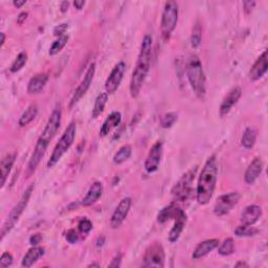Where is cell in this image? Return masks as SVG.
<instances>
[{"instance_id":"1","label":"cell","mask_w":268,"mask_h":268,"mask_svg":"<svg viewBox=\"0 0 268 268\" xmlns=\"http://www.w3.org/2000/svg\"><path fill=\"white\" fill-rule=\"evenodd\" d=\"M153 38L150 35L143 37L140 51L137 57L135 68H134L130 81V93L132 98H137L143 83L146 81L148 72L150 70L151 54H152Z\"/></svg>"},{"instance_id":"2","label":"cell","mask_w":268,"mask_h":268,"mask_svg":"<svg viewBox=\"0 0 268 268\" xmlns=\"http://www.w3.org/2000/svg\"><path fill=\"white\" fill-rule=\"evenodd\" d=\"M218 178V162L215 155L207 158L201 170L196 188V199L201 205L207 204L213 198Z\"/></svg>"},{"instance_id":"3","label":"cell","mask_w":268,"mask_h":268,"mask_svg":"<svg viewBox=\"0 0 268 268\" xmlns=\"http://www.w3.org/2000/svg\"><path fill=\"white\" fill-rule=\"evenodd\" d=\"M187 76L196 97L200 100H203L206 94V76L202 63L195 55L191 56L189 59L187 65Z\"/></svg>"},{"instance_id":"4","label":"cell","mask_w":268,"mask_h":268,"mask_svg":"<svg viewBox=\"0 0 268 268\" xmlns=\"http://www.w3.org/2000/svg\"><path fill=\"white\" fill-rule=\"evenodd\" d=\"M75 133H76V124L75 122H71L65 129L58 143L56 145L49 161H47V167L53 168L55 165L58 164L59 160L63 157L65 153L72 146L75 138Z\"/></svg>"},{"instance_id":"5","label":"cell","mask_w":268,"mask_h":268,"mask_svg":"<svg viewBox=\"0 0 268 268\" xmlns=\"http://www.w3.org/2000/svg\"><path fill=\"white\" fill-rule=\"evenodd\" d=\"M34 191V186H30L26 190L25 192L23 193V195L21 196L20 200L18 201V203L13 207V209L11 210V213L8 214L5 222L3 223L2 227H1V240H3V238L12 231L13 227L16 225V223L19 221V219H20L21 215L23 214L24 209L28 203V201L31 199L32 193Z\"/></svg>"},{"instance_id":"6","label":"cell","mask_w":268,"mask_h":268,"mask_svg":"<svg viewBox=\"0 0 268 268\" xmlns=\"http://www.w3.org/2000/svg\"><path fill=\"white\" fill-rule=\"evenodd\" d=\"M196 171L197 167L189 170L187 173L181 176V178L175 184L173 189H172V195H173L174 199L179 201V202H186V201L192 197L194 193L193 184L196 176Z\"/></svg>"},{"instance_id":"7","label":"cell","mask_w":268,"mask_h":268,"mask_svg":"<svg viewBox=\"0 0 268 268\" xmlns=\"http://www.w3.org/2000/svg\"><path fill=\"white\" fill-rule=\"evenodd\" d=\"M178 21V3L176 1H168L165 4L161 15L160 31L164 39L168 40L174 32Z\"/></svg>"},{"instance_id":"8","label":"cell","mask_w":268,"mask_h":268,"mask_svg":"<svg viewBox=\"0 0 268 268\" xmlns=\"http://www.w3.org/2000/svg\"><path fill=\"white\" fill-rule=\"evenodd\" d=\"M165 250L160 242H153L143 255L141 266L145 268H162L165 266Z\"/></svg>"},{"instance_id":"9","label":"cell","mask_w":268,"mask_h":268,"mask_svg":"<svg viewBox=\"0 0 268 268\" xmlns=\"http://www.w3.org/2000/svg\"><path fill=\"white\" fill-rule=\"evenodd\" d=\"M241 195L239 192H231L220 196L215 203L214 213L219 217L227 215L238 204Z\"/></svg>"},{"instance_id":"10","label":"cell","mask_w":268,"mask_h":268,"mask_svg":"<svg viewBox=\"0 0 268 268\" xmlns=\"http://www.w3.org/2000/svg\"><path fill=\"white\" fill-rule=\"evenodd\" d=\"M125 72H126L125 62H120L113 67V69L111 70L109 76L106 80V83H105V89H106V92L108 94L114 93L119 89Z\"/></svg>"},{"instance_id":"11","label":"cell","mask_w":268,"mask_h":268,"mask_svg":"<svg viewBox=\"0 0 268 268\" xmlns=\"http://www.w3.org/2000/svg\"><path fill=\"white\" fill-rule=\"evenodd\" d=\"M61 120H62V110L60 107L56 108L50 116V119L47 121L45 128L42 132V135L40 137L50 142L55 137L57 132H58L61 126Z\"/></svg>"},{"instance_id":"12","label":"cell","mask_w":268,"mask_h":268,"mask_svg":"<svg viewBox=\"0 0 268 268\" xmlns=\"http://www.w3.org/2000/svg\"><path fill=\"white\" fill-rule=\"evenodd\" d=\"M162 152H164V146L159 140L151 147L145 161V170L148 173H154L158 170L162 158Z\"/></svg>"},{"instance_id":"13","label":"cell","mask_w":268,"mask_h":268,"mask_svg":"<svg viewBox=\"0 0 268 268\" xmlns=\"http://www.w3.org/2000/svg\"><path fill=\"white\" fill-rule=\"evenodd\" d=\"M94 73H95V63H91L89 65V67H88L87 71H86L82 82L80 83V85L78 86V88L75 89V91H74V93L72 95V99H71V102H70V107H72L73 105H75L76 103H78L86 94V92H87V90L89 89L90 85H91V83L93 81Z\"/></svg>"},{"instance_id":"14","label":"cell","mask_w":268,"mask_h":268,"mask_svg":"<svg viewBox=\"0 0 268 268\" xmlns=\"http://www.w3.org/2000/svg\"><path fill=\"white\" fill-rule=\"evenodd\" d=\"M131 204L132 200L130 197H125L120 201L119 205L117 206L116 209H114L110 219V225L112 228L120 227L123 224V222L125 221V219L127 218L130 212Z\"/></svg>"},{"instance_id":"15","label":"cell","mask_w":268,"mask_h":268,"mask_svg":"<svg viewBox=\"0 0 268 268\" xmlns=\"http://www.w3.org/2000/svg\"><path fill=\"white\" fill-rule=\"evenodd\" d=\"M49 145H50V142L46 141L45 139H43L41 137H39V139H38L33 154H32V156L30 158V161H28V165H27V173H28V175L33 174L34 172L36 171L37 167L39 166L40 161L43 158Z\"/></svg>"},{"instance_id":"16","label":"cell","mask_w":268,"mask_h":268,"mask_svg":"<svg viewBox=\"0 0 268 268\" xmlns=\"http://www.w3.org/2000/svg\"><path fill=\"white\" fill-rule=\"evenodd\" d=\"M241 95H242V89L239 87V86H236V87L229 90L228 93L224 97L221 105H220V108H219L220 117L223 118L227 116L229 111H231L232 108L238 103V101L240 100Z\"/></svg>"},{"instance_id":"17","label":"cell","mask_w":268,"mask_h":268,"mask_svg":"<svg viewBox=\"0 0 268 268\" xmlns=\"http://www.w3.org/2000/svg\"><path fill=\"white\" fill-rule=\"evenodd\" d=\"M268 69V57L267 51H264L263 54L257 59V61L252 66L250 70V79L252 81H258L265 75Z\"/></svg>"},{"instance_id":"18","label":"cell","mask_w":268,"mask_h":268,"mask_svg":"<svg viewBox=\"0 0 268 268\" xmlns=\"http://www.w3.org/2000/svg\"><path fill=\"white\" fill-rule=\"evenodd\" d=\"M263 161L260 157H256L245 171L244 180L247 185H254L257 179L260 177L263 171Z\"/></svg>"},{"instance_id":"19","label":"cell","mask_w":268,"mask_h":268,"mask_svg":"<svg viewBox=\"0 0 268 268\" xmlns=\"http://www.w3.org/2000/svg\"><path fill=\"white\" fill-rule=\"evenodd\" d=\"M262 216V208L257 204H252L245 207L243 213L241 214V223L244 225H254L258 222Z\"/></svg>"},{"instance_id":"20","label":"cell","mask_w":268,"mask_h":268,"mask_svg":"<svg viewBox=\"0 0 268 268\" xmlns=\"http://www.w3.org/2000/svg\"><path fill=\"white\" fill-rule=\"evenodd\" d=\"M103 192H104V187L102 183H100V181H95V183H93L91 187L89 188L87 194H86L85 197L83 198L82 205L86 207L91 206L102 197Z\"/></svg>"},{"instance_id":"21","label":"cell","mask_w":268,"mask_h":268,"mask_svg":"<svg viewBox=\"0 0 268 268\" xmlns=\"http://www.w3.org/2000/svg\"><path fill=\"white\" fill-rule=\"evenodd\" d=\"M219 245L218 239H208V240L200 242L193 252L192 258L194 260H199L201 258L207 256L209 253H212L215 248Z\"/></svg>"},{"instance_id":"22","label":"cell","mask_w":268,"mask_h":268,"mask_svg":"<svg viewBox=\"0 0 268 268\" xmlns=\"http://www.w3.org/2000/svg\"><path fill=\"white\" fill-rule=\"evenodd\" d=\"M187 214L185 210H181V213L174 219V226L171 228V231L169 233V241L171 243H175L178 241V239L180 235L183 234L186 223H187Z\"/></svg>"},{"instance_id":"23","label":"cell","mask_w":268,"mask_h":268,"mask_svg":"<svg viewBox=\"0 0 268 268\" xmlns=\"http://www.w3.org/2000/svg\"><path fill=\"white\" fill-rule=\"evenodd\" d=\"M122 121V114L119 111H114L111 114H109L108 118L105 120V122L103 123V125L101 127L100 130V136L105 137L107 136L108 134L114 129L117 128Z\"/></svg>"},{"instance_id":"24","label":"cell","mask_w":268,"mask_h":268,"mask_svg":"<svg viewBox=\"0 0 268 268\" xmlns=\"http://www.w3.org/2000/svg\"><path fill=\"white\" fill-rule=\"evenodd\" d=\"M47 81H49V75L46 73H38L34 75L28 82L27 92L31 94L40 93L44 89Z\"/></svg>"},{"instance_id":"25","label":"cell","mask_w":268,"mask_h":268,"mask_svg":"<svg viewBox=\"0 0 268 268\" xmlns=\"http://www.w3.org/2000/svg\"><path fill=\"white\" fill-rule=\"evenodd\" d=\"M43 255H44V248L39 247V246H33L31 250H28V252L23 257L21 266L26 267V268L32 267Z\"/></svg>"},{"instance_id":"26","label":"cell","mask_w":268,"mask_h":268,"mask_svg":"<svg viewBox=\"0 0 268 268\" xmlns=\"http://www.w3.org/2000/svg\"><path fill=\"white\" fill-rule=\"evenodd\" d=\"M15 160H16L15 153L5 155L1 160V164H0V172H1V188H3L6 183V179L9 173H11L12 168L15 164Z\"/></svg>"},{"instance_id":"27","label":"cell","mask_w":268,"mask_h":268,"mask_svg":"<svg viewBox=\"0 0 268 268\" xmlns=\"http://www.w3.org/2000/svg\"><path fill=\"white\" fill-rule=\"evenodd\" d=\"M181 210H184V209L180 208L179 206H177L175 204H170V205L162 208L158 213L157 221L159 223H165L171 219L174 220L181 213Z\"/></svg>"},{"instance_id":"28","label":"cell","mask_w":268,"mask_h":268,"mask_svg":"<svg viewBox=\"0 0 268 268\" xmlns=\"http://www.w3.org/2000/svg\"><path fill=\"white\" fill-rule=\"evenodd\" d=\"M38 114V106L36 104H32L28 106L25 111L22 113V116L19 119V126L20 127H25L28 124H31L37 117Z\"/></svg>"},{"instance_id":"29","label":"cell","mask_w":268,"mask_h":268,"mask_svg":"<svg viewBox=\"0 0 268 268\" xmlns=\"http://www.w3.org/2000/svg\"><path fill=\"white\" fill-rule=\"evenodd\" d=\"M107 101H108V93L107 92H101L98 95L97 99H95V101H94V106H93L92 113H91L92 119H97L99 116H101L105 109V106H106Z\"/></svg>"},{"instance_id":"30","label":"cell","mask_w":268,"mask_h":268,"mask_svg":"<svg viewBox=\"0 0 268 268\" xmlns=\"http://www.w3.org/2000/svg\"><path fill=\"white\" fill-rule=\"evenodd\" d=\"M257 140V131L254 128H246L241 137V143L245 149H252Z\"/></svg>"},{"instance_id":"31","label":"cell","mask_w":268,"mask_h":268,"mask_svg":"<svg viewBox=\"0 0 268 268\" xmlns=\"http://www.w3.org/2000/svg\"><path fill=\"white\" fill-rule=\"evenodd\" d=\"M131 153H132L131 146L125 145V146L121 147L119 149V151L113 156V162L116 165H122V164H124V162L127 161L130 158Z\"/></svg>"},{"instance_id":"32","label":"cell","mask_w":268,"mask_h":268,"mask_svg":"<svg viewBox=\"0 0 268 268\" xmlns=\"http://www.w3.org/2000/svg\"><path fill=\"white\" fill-rule=\"evenodd\" d=\"M68 39H69V37L68 35H63L61 37H58V39H57L53 45L51 46V49H50V55L51 56H56V55H58L64 47L66 46L67 42H68Z\"/></svg>"},{"instance_id":"33","label":"cell","mask_w":268,"mask_h":268,"mask_svg":"<svg viewBox=\"0 0 268 268\" xmlns=\"http://www.w3.org/2000/svg\"><path fill=\"white\" fill-rule=\"evenodd\" d=\"M234 252H235V241L233 238H226L218 248L219 255H221L223 257L232 255L234 254Z\"/></svg>"},{"instance_id":"34","label":"cell","mask_w":268,"mask_h":268,"mask_svg":"<svg viewBox=\"0 0 268 268\" xmlns=\"http://www.w3.org/2000/svg\"><path fill=\"white\" fill-rule=\"evenodd\" d=\"M27 59H28V56L25 52H21L20 54H19L17 57L15 61L13 62V64L11 65V67H9V70H11V72H18L20 71L24 65L26 64L27 62Z\"/></svg>"},{"instance_id":"35","label":"cell","mask_w":268,"mask_h":268,"mask_svg":"<svg viewBox=\"0 0 268 268\" xmlns=\"http://www.w3.org/2000/svg\"><path fill=\"white\" fill-rule=\"evenodd\" d=\"M201 40H202V27L197 22L192 31V36H191V44H192L193 49L199 47Z\"/></svg>"},{"instance_id":"36","label":"cell","mask_w":268,"mask_h":268,"mask_svg":"<svg viewBox=\"0 0 268 268\" xmlns=\"http://www.w3.org/2000/svg\"><path fill=\"white\" fill-rule=\"evenodd\" d=\"M258 234V229L253 225H240L235 229V235L238 237H253Z\"/></svg>"},{"instance_id":"37","label":"cell","mask_w":268,"mask_h":268,"mask_svg":"<svg viewBox=\"0 0 268 268\" xmlns=\"http://www.w3.org/2000/svg\"><path fill=\"white\" fill-rule=\"evenodd\" d=\"M176 121H177V114L174 112H169L161 118L160 126L165 129L171 128L176 123Z\"/></svg>"},{"instance_id":"38","label":"cell","mask_w":268,"mask_h":268,"mask_svg":"<svg viewBox=\"0 0 268 268\" xmlns=\"http://www.w3.org/2000/svg\"><path fill=\"white\" fill-rule=\"evenodd\" d=\"M92 222L87 218H82L78 224V231L82 235H87L92 229Z\"/></svg>"},{"instance_id":"39","label":"cell","mask_w":268,"mask_h":268,"mask_svg":"<svg viewBox=\"0 0 268 268\" xmlns=\"http://www.w3.org/2000/svg\"><path fill=\"white\" fill-rule=\"evenodd\" d=\"M13 256L7 252L3 253L1 258H0V268H7L13 264Z\"/></svg>"},{"instance_id":"40","label":"cell","mask_w":268,"mask_h":268,"mask_svg":"<svg viewBox=\"0 0 268 268\" xmlns=\"http://www.w3.org/2000/svg\"><path fill=\"white\" fill-rule=\"evenodd\" d=\"M66 240L70 244H74L79 240V235L75 232V229H69L66 234Z\"/></svg>"},{"instance_id":"41","label":"cell","mask_w":268,"mask_h":268,"mask_svg":"<svg viewBox=\"0 0 268 268\" xmlns=\"http://www.w3.org/2000/svg\"><path fill=\"white\" fill-rule=\"evenodd\" d=\"M67 27H68V25H67L66 23H63V24L56 26L55 30H54V35L57 36V37H61V36L65 35Z\"/></svg>"},{"instance_id":"42","label":"cell","mask_w":268,"mask_h":268,"mask_svg":"<svg viewBox=\"0 0 268 268\" xmlns=\"http://www.w3.org/2000/svg\"><path fill=\"white\" fill-rule=\"evenodd\" d=\"M42 235L41 234H35L30 238V244L32 246H38L42 241Z\"/></svg>"},{"instance_id":"43","label":"cell","mask_w":268,"mask_h":268,"mask_svg":"<svg viewBox=\"0 0 268 268\" xmlns=\"http://www.w3.org/2000/svg\"><path fill=\"white\" fill-rule=\"evenodd\" d=\"M256 1H244L243 2V7H244V11L248 14L251 13L253 11V8L256 6Z\"/></svg>"},{"instance_id":"44","label":"cell","mask_w":268,"mask_h":268,"mask_svg":"<svg viewBox=\"0 0 268 268\" xmlns=\"http://www.w3.org/2000/svg\"><path fill=\"white\" fill-rule=\"evenodd\" d=\"M121 262H122V255L119 254V255L112 260V262L109 264V267H116V268H118V267L121 266Z\"/></svg>"},{"instance_id":"45","label":"cell","mask_w":268,"mask_h":268,"mask_svg":"<svg viewBox=\"0 0 268 268\" xmlns=\"http://www.w3.org/2000/svg\"><path fill=\"white\" fill-rule=\"evenodd\" d=\"M27 15H28V14H27L26 12H22V13L19 14V16H18V18H17V23H18L19 25L23 24V22L26 20Z\"/></svg>"},{"instance_id":"46","label":"cell","mask_w":268,"mask_h":268,"mask_svg":"<svg viewBox=\"0 0 268 268\" xmlns=\"http://www.w3.org/2000/svg\"><path fill=\"white\" fill-rule=\"evenodd\" d=\"M85 1L84 0H75V1L73 2V5L75 6V8H78V9H82L85 5Z\"/></svg>"},{"instance_id":"47","label":"cell","mask_w":268,"mask_h":268,"mask_svg":"<svg viewBox=\"0 0 268 268\" xmlns=\"http://www.w3.org/2000/svg\"><path fill=\"white\" fill-rule=\"evenodd\" d=\"M60 7H61V12L65 13L67 11V9H68V7H69V2L68 1H63L61 3V6Z\"/></svg>"},{"instance_id":"48","label":"cell","mask_w":268,"mask_h":268,"mask_svg":"<svg viewBox=\"0 0 268 268\" xmlns=\"http://www.w3.org/2000/svg\"><path fill=\"white\" fill-rule=\"evenodd\" d=\"M26 1L25 0H15V1L13 2V4L16 6V7H21L23 4H25Z\"/></svg>"},{"instance_id":"49","label":"cell","mask_w":268,"mask_h":268,"mask_svg":"<svg viewBox=\"0 0 268 268\" xmlns=\"http://www.w3.org/2000/svg\"><path fill=\"white\" fill-rule=\"evenodd\" d=\"M236 267H248V264L243 262V261H240V262H238L236 265Z\"/></svg>"},{"instance_id":"50","label":"cell","mask_w":268,"mask_h":268,"mask_svg":"<svg viewBox=\"0 0 268 268\" xmlns=\"http://www.w3.org/2000/svg\"><path fill=\"white\" fill-rule=\"evenodd\" d=\"M4 42H5V35L4 33H1V46H3Z\"/></svg>"},{"instance_id":"51","label":"cell","mask_w":268,"mask_h":268,"mask_svg":"<svg viewBox=\"0 0 268 268\" xmlns=\"http://www.w3.org/2000/svg\"><path fill=\"white\" fill-rule=\"evenodd\" d=\"M91 266H97V267H100V265H99V264H91V265H89V267H91Z\"/></svg>"}]
</instances>
